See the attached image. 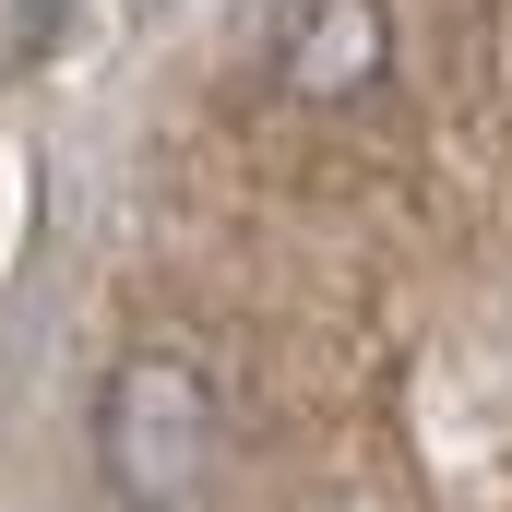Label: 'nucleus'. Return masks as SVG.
<instances>
[{
	"mask_svg": "<svg viewBox=\"0 0 512 512\" xmlns=\"http://www.w3.org/2000/svg\"><path fill=\"white\" fill-rule=\"evenodd\" d=\"M262 60H274V84L298 108H358L393 60V24H382V0H286Z\"/></svg>",
	"mask_w": 512,
	"mask_h": 512,
	"instance_id": "f03ea898",
	"label": "nucleus"
},
{
	"mask_svg": "<svg viewBox=\"0 0 512 512\" xmlns=\"http://www.w3.org/2000/svg\"><path fill=\"white\" fill-rule=\"evenodd\" d=\"M96 441H108V477H120L131 501L179 512L215 477V393H203V370L191 358H131L120 382H108Z\"/></svg>",
	"mask_w": 512,
	"mask_h": 512,
	"instance_id": "f257e3e1",
	"label": "nucleus"
}]
</instances>
